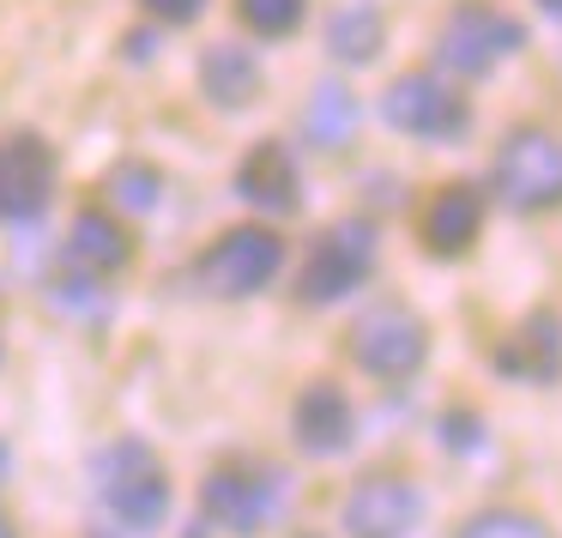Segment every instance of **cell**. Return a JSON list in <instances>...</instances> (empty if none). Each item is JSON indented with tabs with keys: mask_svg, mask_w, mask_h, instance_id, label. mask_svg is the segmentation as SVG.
<instances>
[{
	"mask_svg": "<svg viewBox=\"0 0 562 538\" xmlns=\"http://www.w3.org/2000/svg\"><path fill=\"white\" fill-rule=\"evenodd\" d=\"M284 502H291V484H284L279 466H218V472L200 484V514H206L212 526H224V533H236V538L267 533L284 514Z\"/></svg>",
	"mask_w": 562,
	"mask_h": 538,
	"instance_id": "obj_1",
	"label": "cell"
},
{
	"mask_svg": "<svg viewBox=\"0 0 562 538\" xmlns=\"http://www.w3.org/2000/svg\"><path fill=\"white\" fill-rule=\"evenodd\" d=\"M98 490L103 508L127 526V533H151L170 514V478H164L158 453L146 441H115L110 453L98 460Z\"/></svg>",
	"mask_w": 562,
	"mask_h": 538,
	"instance_id": "obj_2",
	"label": "cell"
},
{
	"mask_svg": "<svg viewBox=\"0 0 562 538\" xmlns=\"http://www.w3.org/2000/svg\"><path fill=\"white\" fill-rule=\"evenodd\" d=\"M284 267V243L260 224H243V231H224L218 243L200 255V284L212 296H255L279 279Z\"/></svg>",
	"mask_w": 562,
	"mask_h": 538,
	"instance_id": "obj_3",
	"label": "cell"
},
{
	"mask_svg": "<svg viewBox=\"0 0 562 538\" xmlns=\"http://www.w3.org/2000/svg\"><path fill=\"white\" fill-rule=\"evenodd\" d=\"M369 267H375V231L363 218H345L333 231H321L303 260V303H339V296H351L369 279Z\"/></svg>",
	"mask_w": 562,
	"mask_h": 538,
	"instance_id": "obj_4",
	"label": "cell"
},
{
	"mask_svg": "<svg viewBox=\"0 0 562 538\" xmlns=\"http://www.w3.org/2000/svg\"><path fill=\"white\" fill-rule=\"evenodd\" d=\"M496 194L514 212H550L562 206V146L538 127L514 134L496 158Z\"/></svg>",
	"mask_w": 562,
	"mask_h": 538,
	"instance_id": "obj_5",
	"label": "cell"
},
{
	"mask_svg": "<svg viewBox=\"0 0 562 538\" xmlns=\"http://www.w3.org/2000/svg\"><path fill=\"white\" fill-rule=\"evenodd\" d=\"M351 357L369 369V376H381V381H405V376L424 369L429 333H424V321H417L412 309L381 303V309H369V315L351 327Z\"/></svg>",
	"mask_w": 562,
	"mask_h": 538,
	"instance_id": "obj_6",
	"label": "cell"
},
{
	"mask_svg": "<svg viewBox=\"0 0 562 538\" xmlns=\"http://www.w3.org/2000/svg\"><path fill=\"white\" fill-rule=\"evenodd\" d=\"M381 115L412 139H460L465 134V98L448 91L441 79H429V74L393 79L387 98H381Z\"/></svg>",
	"mask_w": 562,
	"mask_h": 538,
	"instance_id": "obj_7",
	"label": "cell"
},
{
	"mask_svg": "<svg viewBox=\"0 0 562 538\" xmlns=\"http://www.w3.org/2000/svg\"><path fill=\"white\" fill-rule=\"evenodd\" d=\"M526 43V31L514 25V19L490 13V7H460V13L441 25V67H453V74H490V67L502 61V55H514Z\"/></svg>",
	"mask_w": 562,
	"mask_h": 538,
	"instance_id": "obj_8",
	"label": "cell"
},
{
	"mask_svg": "<svg viewBox=\"0 0 562 538\" xmlns=\"http://www.w3.org/2000/svg\"><path fill=\"white\" fill-rule=\"evenodd\" d=\"M424 520V496H417L405 478H363V484L345 496V533L351 538H405Z\"/></svg>",
	"mask_w": 562,
	"mask_h": 538,
	"instance_id": "obj_9",
	"label": "cell"
},
{
	"mask_svg": "<svg viewBox=\"0 0 562 538\" xmlns=\"http://www.w3.org/2000/svg\"><path fill=\"white\" fill-rule=\"evenodd\" d=\"M55 194V158L37 134L0 139V218H37Z\"/></svg>",
	"mask_w": 562,
	"mask_h": 538,
	"instance_id": "obj_10",
	"label": "cell"
},
{
	"mask_svg": "<svg viewBox=\"0 0 562 538\" xmlns=\"http://www.w3.org/2000/svg\"><path fill=\"white\" fill-rule=\"evenodd\" d=\"M291 429H296V448L327 460V453H345L357 436V412L333 381H315V388L296 393V412H291Z\"/></svg>",
	"mask_w": 562,
	"mask_h": 538,
	"instance_id": "obj_11",
	"label": "cell"
},
{
	"mask_svg": "<svg viewBox=\"0 0 562 538\" xmlns=\"http://www.w3.org/2000/svg\"><path fill=\"white\" fill-rule=\"evenodd\" d=\"M496 369L514 381H557L562 376V327L557 315H532L496 345Z\"/></svg>",
	"mask_w": 562,
	"mask_h": 538,
	"instance_id": "obj_12",
	"label": "cell"
},
{
	"mask_svg": "<svg viewBox=\"0 0 562 538\" xmlns=\"http://www.w3.org/2000/svg\"><path fill=\"white\" fill-rule=\"evenodd\" d=\"M477 224H484V194H477L472 182H448L424 212V243L436 248V255H465Z\"/></svg>",
	"mask_w": 562,
	"mask_h": 538,
	"instance_id": "obj_13",
	"label": "cell"
},
{
	"mask_svg": "<svg viewBox=\"0 0 562 538\" xmlns=\"http://www.w3.org/2000/svg\"><path fill=\"white\" fill-rule=\"evenodd\" d=\"M236 194L248 200V206H260V212H296V164H291V152L284 146H255L243 158V170H236Z\"/></svg>",
	"mask_w": 562,
	"mask_h": 538,
	"instance_id": "obj_14",
	"label": "cell"
},
{
	"mask_svg": "<svg viewBox=\"0 0 562 538\" xmlns=\"http://www.w3.org/2000/svg\"><path fill=\"white\" fill-rule=\"evenodd\" d=\"M67 260L86 272H122L134 260V243L110 212H79L74 231H67Z\"/></svg>",
	"mask_w": 562,
	"mask_h": 538,
	"instance_id": "obj_15",
	"label": "cell"
},
{
	"mask_svg": "<svg viewBox=\"0 0 562 538\" xmlns=\"http://www.w3.org/2000/svg\"><path fill=\"white\" fill-rule=\"evenodd\" d=\"M200 86H206L212 103H224V110H243V103L260 91V67H255V55H248V49L218 43V49L206 55V67H200Z\"/></svg>",
	"mask_w": 562,
	"mask_h": 538,
	"instance_id": "obj_16",
	"label": "cell"
},
{
	"mask_svg": "<svg viewBox=\"0 0 562 538\" xmlns=\"http://www.w3.org/2000/svg\"><path fill=\"white\" fill-rule=\"evenodd\" d=\"M303 127H308V139H315L321 152L351 146V134H357V103H351V91H345V86H315Z\"/></svg>",
	"mask_w": 562,
	"mask_h": 538,
	"instance_id": "obj_17",
	"label": "cell"
},
{
	"mask_svg": "<svg viewBox=\"0 0 562 538\" xmlns=\"http://www.w3.org/2000/svg\"><path fill=\"white\" fill-rule=\"evenodd\" d=\"M327 49L339 55V61H375V49H381V13H375V7H345V13H333Z\"/></svg>",
	"mask_w": 562,
	"mask_h": 538,
	"instance_id": "obj_18",
	"label": "cell"
},
{
	"mask_svg": "<svg viewBox=\"0 0 562 538\" xmlns=\"http://www.w3.org/2000/svg\"><path fill=\"white\" fill-rule=\"evenodd\" d=\"M460 538H550V526L532 520V514H520V508H490V514H477V520H465Z\"/></svg>",
	"mask_w": 562,
	"mask_h": 538,
	"instance_id": "obj_19",
	"label": "cell"
},
{
	"mask_svg": "<svg viewBox=\"0 0 562 538\" xmlns=\"http://www.w3.org/2000/svg\"><path fill=\"white\" fill-rule=\"evenodd\" d=\"M236 13L260 37H284V31L303 25V0H236Z\"/></svg>",
	"mask_w": 562,
	"mask_h": 538,
	"instance_id": "obj_20",
	"label": "cell"
},
{
	"mask_svg": "<svg viewBox=\"0 0 562 538\" xmlns=\"http://www.w3.org/2000/svg\"><path fill=\"white\" fill-rule=\"evenodd\" d=\"M110 194L122 200V206H134V212H151V206H158V170H146V164H127V170L110 176Z\"/></svg>",
	"mask_w": 562,
	"mask_h": 538,
	"instance_id": "obj_21",
	"label": "cell"
},
{
	"mask_svg": "<svg viewBox=\"0 0 562 538\" xmlns=\"http://www.w3.org/2000/svg\"><path fill=\"white\" fill-rule=\"evenodd\" d=\"M146 13L170 19V25H194V19L206 13V0H146Z\"/></svg>",
	"mask_w": 562,
	"mask_h": 538,
	"instance_id": "obj_22",
	"label": "cell"
},
{
	"mask_svg": "<svg viewBox=\"0 0 562 538\" xmlns=\"http://www.w3.org/2000/svg\"><path fill=\"white\" fill-rule=\"evenodd\" d=\"M441 436H448V448H477V417L453 412L448 424H441Z\"/></svg>",
	"mask_w": 562,
	"mask_h": 538,
	"instance_id": "obj_23",
	"label": "cell"
},
{
	"mask_svg": "<svg viewBox=\"0 0 562 538\" xmlns=\"http://www.w3.org/2000/svg\"><path fill=\"white\" fill-rule=\"evenodd\" d=\"M7 472H13V453H7V441H0V484H7Z\"/></svg>",
	"mask_w": 562,
	"mask_h": 538,
	"instance_id": "obj_24",
	"label": "cell"
},
{
	"mask_svg": "<svg viewBox=\"0 0 562 538\" xmlns=\"http://www.w3.org/2000/svg\"><path fill=\"white\" fill-rule=\"evenodd\" d=\"M0 538H13V526H7V520H0Z\"/></svg>",
	"mask_w": 562,
	"mask_h": 538,
	"instance_id": "obj_25",
	"label": "cell"
},
{
	"mask_svg": "<svg viewBox=\"0 0 562 538\" xmlns=\"http://www.w3.org/2000/svg\"><path fill=\"white\" fill-rule=\"evenodd\" d=\"M544 7H550V13H562V0H544Z\"/></svg>",
	"mask_w": 562,
	"mask_h": 538,
	"instance_id": "obj_26",
	"label": "cell"
},
{
	"mask_svg": "<svg viewBox=\"0 0 562 538\" xmlns=\"http://www.w3.org/2000/svg\"><path fill=\"white\" fill-rule=\"evenodd\" d=\"M188 538H200V533H188Z\"/></svg>",
	"mask_w": 562,
	"mask_h": 538,
	"instance_id": "obj_27",
	"label": "cell"
}]
</instances>
